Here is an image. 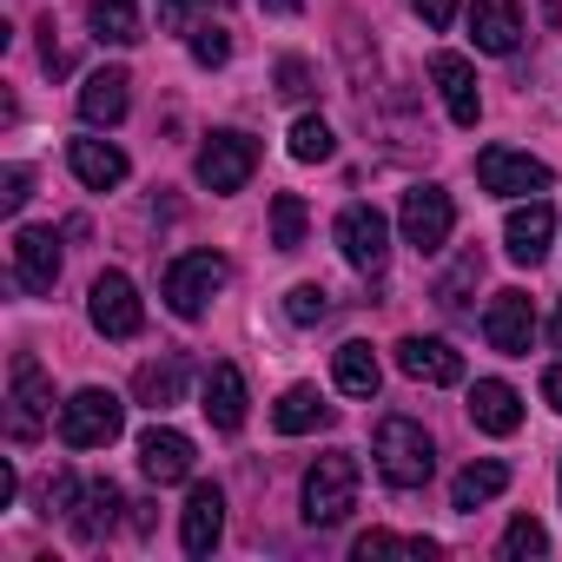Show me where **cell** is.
<instances>
[{"mask_svg":"<svg viewBox=\"0 0 562 562\" xmlns=\"http://www.w3.org/2000/svg\"><path fill=\"white\" fill-rule=\"evenodd\" d=\"M371 457H378V470H384L391 490H424L430 470H437V443H430V430L417 417H384Z\"/></svg>","mask_w":562,"mask_h":562,"instance_id":"cell-1","label":"cell"},{"mask_svg":"<svg viewBox=\"0 0 562 562\" xmlns=\"http://www.w3.org/2000/svg\"><path fill=\"white\" fill-rule=\"evenodd\" d=\"M54 430V384L41 371L34 351L14 358V378H8V437L14 443H41Z\"/></svg>","mask_w":562,"mask_h":562,"instance_id":"cell-2","label":"cell"},{"mask_svg":"<svg viewBox=\"0 0 562 562\" xmlns=\"http://www.w3.org/2000/svg\"><path fill=\"white\" fill-rule=\"evenodd\" d=\"M358 509V457L351 450H331L305 470V522L312 529H331Z\"/></svg>","mask_w":562,"mask_h":562,"instance_id":"cell-3","label":"cell"},{"mask_svg":"<svg viewBox=\"0 0 562 562\" xmlns=\"http://www.w3.org/2000/svg\"><path fill=\"white\" fill-rule=\"evenodd\" d=\"M120 424H126V404L113 391H100V384H87V391H74L60 404V443L67 450H106L120 437Z\"/></svg>","mask_w":562,"mask_h":562,"instance_id":"cell-4","label":"cell"},{"mask_svg":"<svg viewBox=\"0 0 562 562\" xmlns=\"http://www.w3.org/2000/svg\"><path fill=\"white\" fill-rule=\"evenodd\" d=\"M225 278H232V265L218 251L172 258V271H166V305H172V318H205V305L225 292Z\"/></svg>","mask_w":562,"mask_h":562,"instance_id":"cell-5","label":"cell"},{"mask_svg":"<svg viewBox=\"0 0 562 562\" xmlns=\"http://www.w3.org/2000/svg\"><path fill=\"white\" fill-rule=\"evenodd\" d=\"M549 179H555V172H549L542 159L516 153V146H483V153H476V186H483V192H496V199H522V192H529V199H542V192H549Z\"/></svg>","mask_w":562,"mask_h":562,"instance_id":"cell-6","label":"cell"},{"mask_svg":"<svg viewBox=\"0 0 562 562\" xmlns=\"http://www.w3.org/2000/svg\"><path fill=\"white\" fill-rule=\"evenodd\" d=\"M87 312H93V331L100 338H139V325H146V305H139V292H133L126 271H100L93 278Z\"/></svg>","mask_w":562,"mask_h":562,"instance_id":"cell-7","label":"cell"},{"mask_svg":"<svg viewBox=\"0 0 562 562\" xmlns=\"http://www.w3.org/2000/svg\"><path fill=\"white\" fill-rule=\"evenodd\" d=\"M251 172H258V139L251 133H212L199 146V186L205 192H245Z\"/></svg>","mask_w":562,"mask_h":562,"instance_id":"cell-8","label":"cell"},{"mask_svg":"<svg viewBox=\"0 0 562 562\" xmlns=\"http://www.w3.org/2000/svg\"><path fill=\"white\" fill-rule=\"evenodd\" d=\"M397 225H404V245H417V251L430 258V251H443V245H450L457 205H450V192H443V186H411V192H404Z\"/></svg>","mask_w":562,"mask_h":562,"instance_id":"cell-9","label":"cell"},{"mask_svg":"<svg viewBox=\"0 0 562 562\" xmlns=\"http://www.w3.org/2000/svg\"><path fill=\"white\" fill-rule=\"evenodd\" d=\"M338 251H345V265H358V271H384V258H391V225H384V212H378V205H345V212H338Z\"/></svg>","mask_w":562,"mask_h":562,"instance_id":"cell-10","label":"cell"},{"mask_svg":"<svg viewBox=\"0 0 562 562\" xmlns=\"http://www.w3.org/2000/svg\"><path fill=\"white\" fill-rule=\"evenodd\" d=\"M14 278L34 299H47L60 285V238H54V225H21L14 232Z\"/></svg>","mask_w":562,"mask_h":562,"instance_id":"cell-11","label":"cell"},{"mask_svg":"<svg viewBox=\"0 0 562 562\" xmlns=\"http://www.w3.org/2000/svg\"><path fill=\"white\" fill-rule=\"evenodd\" d=\"M483 338H490V351H503V358H529V338H536V305H529V292H496V299H490V318H483Z\"/></svg>","mask_w":562,"mask_h":562,"instance_id":"cell-12","label":"cell"},{"mask_svg":"<svg viewBox=\"0 0 562 562\" xmlns=\"http://www.w3.org/2000/svg\"><path fill=\"white\" fill-rule=\"evenodd\" d=\"M218 536H225V496H218V483H192V496H186V509H179V542H186V555H212Z\"/></svg>","mask_w":562,"mask_h":562,"instance_id":"cell-13","label":"cell"},{"mask_svg":"<svg viewBox=\"0 0 562 562\" xmlns=\"http://www.w3.org/2000/svg\"><path fill=\"white\" fill-rule=\"evenodd\" d=\"M549 238H555V205H549V199L516 205V212H509V225H503V251H509L516 265H542Z\"/></svg>","mask_w":562,"mask_h":562,"instance_id":"cell-14","label":"cell"},{"mask_svg":"<svg viewBox=\"0 0 562 562\" xmlns=\"http://www.w3.org/2000/svg\"><path fill=\"white\" fill-rule=\"evenodd\" d=\"M430 80H437V93H443V106H450V120H457V126H476V120H483L476 67H470L463 54H437V60H430Z\"/></svg>","mask_w":562,"mask_h":562,"instance_id":"cell-15","label":"cell"},{"mask_svg":"<svg viewBox=\"0 0 562 562\" xmlns=\"http://www.w3.org/2000/svg\"><path fill=\"white\" fill-rule=\"evenodd\" d=\"M126 106H133V74H126V67L87 74V87H80V120H87V126H120Z\"/></svg>","mask_w":562,"mask_h":562,"instance_id":"cell-16","label":"cell"},{"mask_svg":"<svg viewBox=\"0 0 562 562\" xmlns=\"http://www.w3.org/2000/svg\"><path fill=\"white\" fill-rule=\"evenodd\" d=\"M397 371L417 384H463V351L443 338H404L397 345Z\"/></svg>","mask_w":562,"mask_h":562,"instance_id":"cell-17","label":"cell"},{"mask_svg":"<svg viewBox=\"0 0 562 562\" xmlns=\"http://www.w3.org/2000/svg\"><path fill=\"white\" fill-rule=\"evenodd\" d=\"M139 470H146L153 483H186V476H192V437L153 424V430L139 437Z\"/></svg>","mask_w":562,"mask_h":562,"instance_id":"cell-18","label":"cell"},{"mask_svg":"<svg viewBox=\"0 0 562 562\" xmlns=\"http://www.w3.org/2000/svg\"><path fill=\"white\" fill-rule=\"evenodd\" d=\"M67 166H74V179H80L87 192H113V186H126V153L106 146V139H74V146H67Z\"/></svg>","mask_w":562,"mask_h":562,"instance_id":"cell-19","label":"cell"},{"mask_svg":"<svg viewBox=\"0 0 562 562\" xmlns=\"http://www.w3.org/2000/svg\"><path fill=\"white\" fill-rule=\"evenodd\" d=\"M245 404H251L245 397V371L238 364H212L205 371V417H212V430H225V437L245 430Z\"/></svg>","mask_w":562,"mask_h":562,"instance_id":"cell-20","label":"cell"},{"mask_svg":"<svg viewBox=\"0 0 562 562\" xmlns=\"http://www.w3.org/2000/svg\"><path fill=\"white\" fill-rule=\"evenodd\" d=\"M470 424L490 430V437H509V430L522 424V397H516L503 378H476V384H470Z\"/></svg>","mask_w":562,"mask_h":562,"instance_id":"cell-21","label":"cell"},{"mask_svg":"<svg viewBox=\"0 0 562 562\" xmlns=\"http://www.w3.org/2000/svg\"><path fill=\"white\" fill-rule=\"evenodd\" d=\"M470 41L483 54H516L522 47V14H516V0H476L470 8Z\"/></svg>","mask_w":562,"mask_h":562,"instance_id":"cell-22","label":"cell"},{"mask_svg":"<svg viewBox=\"0 0 562 562\" xmlns=\"http://www.w3.org/2000/svg\"><path fill=\"white\" fill-rule=\"evenodd\" d=\"M331 417H338V411H331V404H325V397H318L312 384H292L285 397H278V404H271V424H278V430H285V437H305V430H325Z\"/></svg>","mask_w":562,"mask_h":562,"instance_id":"cell-23","label":"cell"},{"mask_svg":"<svg viewBox=\"0 0 562 562\" xmlns=\"http://www.w3.org/2000/svg\"><path fill=\"white\" fill-rule=\"evenodd\" d=\"M331 371H338V391H345V397H378V384H384V371H378V351H371L364 338L338 345Z\"/></svg>","mask_w":562,"mask_h":562,"instance_id":"cell-24","label":"cell"},{"mask_svg":"<svg viewBox=\"0 0 562 562\" xmlns=\"http://www.w3.org/2000/svg\"><path fill=\"white\" fill-rule=\"evenodd\" d=\"M120 509H126V503H120V490H113L106 476H100V483H87V490H80V503H74V536H80V542H100V536L113 529V516H120Z\"/></svg>","mask_w":562,"mask_h":562,"instance_id":"cell-25","label":"cell"},{"mask_svg":"<svg viewBox=\"0 0 562 562\" xmlns=\"http://www.w3.org/2000/svg\"><path fill=\"white\" fill-rule=\"evenodd\" d=\"M503 490H509V463L483 457V463L457 470V483H450V509H476V503H490V496H503Z\"/></svg>","mask_w":562,"mask_h":562,"instance_id":"cell-26","label":"cell"},{"mask_svg":"<svg viewBox=\"0 0 562 562\" xmlns=\"http://www.w3.org/2000/svg\"><path fill=\"white\" fill-rule=\"evenodd\" d=\"M179 391H186V358L139 364V378H133V397H139L146 411H166V404H179Z\"/></svg>","mask_w":562,"mask_h":562,"instance_id":"cell-27","label":"cell"},{"mask_svg":"<svg viewBox=\"0 0 562 562\" xmlns=\"http://www.w3.org/2000/svg\"><path fill=\"white\" fill-rule=\"evenodd\" d=\"M87 21H93V34H100V41H113V47L146 41V27H139V8H133V0H87Z\"/></svg>","mask_w":562,"mask_h":562,"instance_id":"cell-28","label":"cell"},{"mask_svg":"<svg viewBox=\"0 0 562 562\" xmlns=\"http://www.w3.org/2000/svg\"><path fill=\"white\" fill-rule=\"evenodd\" d=\"M271 245L278 251H299L305 245V199L299 192H278L271 199Z\"/></svg>","mask_w":562,"mask_h":562,"instance_id":"cell-29","label":"cell"},{"mask_svg":"<svg viewBox=\"0 0 562 562\" xmlns=\"http://www.w3.org/2000/svg\"><path fill=\"white\" fill-rule=\"evenodd\" d=\"M285 139H292V159H299V166H325V159L338 153L331 126H325V120H312V113H305V120H299V126H292Z\"/></svg>","mask_w":562,"mask_h":562,"instance_id":"cell-30","label":"cell"},{"mask_svg":"<svg viewBox=\"0 0 562 562\" xmlns=\"http://www.w3.org/2000/svg\"><path fill=\"white\" fill-rule=\"evenodd\" d=\"M351 555H358V562H371V555H437V542H430V536H391V529H371V536H358Z\"/></svg>","mask_w":562,"mask_h":562,"instance_id":"cell-31","label":"cell"},{"mask_svg":"<svg viewBox=\"0 0 562 562\" xmlns=\"http://www.w3.org/2000/svg\"><path fill=\"white\" fill-rule=\"evenodd\" d=\"M476 278H483V251H463V258H457V271H450L443 285H437V305H443V312H463Z\"/></svg>","mask_w":562,"mask_h":562,"instance_id":"cell-32","label":"cell"},{"mask_svg":"<svg viewBox=\"0 0 562 562\" xmlns=\"http://www.w3.org/2000/svg\"><path fill=\"white\" fill-rule=\"evenodd\" d=\"M285 318L292 325H325L331 318V292L325 285H292L285 292Z\"/></svg>","mask_w":562,"mask_h":562,"instance_id":"cell-33","label":"cell"},{"mask_svg":"<svg viewBox=\"0 0 562 562\" xmlns=\"http://www.w3.org/2000/svg\"><path fill=\"white\" fill-rule=\"evenodd\" d=\"M542 549H549V536H542L536 516H516V522L503 529V555H509V562H529V555H542Z\"/></svg>","mask_w":562,"mask_h":562,"instance_id":"cell-34","label":"cell"},{"mask_svg":"<svg viewBox=\"0 0 562 562\" xmlns=\"http://www.w3.org/2000/svg\"><path fill=\"white\" fill-rule=\"evenodd\" d=\"M225 54H232V41H225V27H192V60L199 67H225Z\"/></svg>","mask_w":562,"mask_h":562,"instance_id":"cell-35","label":"cell"},{"mask_svg":"<svg viewBox=\"0 0 562 562\" xmlns=\"http://www.w3.org/2000/svg\"><path fill=\"white\" fill-rule=\"evenodd\" d=\"M278 93L285 100H312L318 87H312V67L305 60H278Z\"/></svg>","mask_w":562,"mask_h":562,"instance_id":"cell-36","label":"cell"},{"mask_svg":"<svg viewBox=\"0 0 562 562\" xmlns=\"http://www.w3.org/2000/svg\"><path fill=\"white\" fill-rule=\"evenodd\" d=\"M27 166H8V172H0V212H21L27 205Z\"/></svg>","mask_w":562,"mask_h":562,"instance_id":"cell-37","label":"cell"},{"mask_svg":"<svg viewBox=\"0 0 562 562\" xmlns=\"http://www.w3.org/2000/svg\"><path fill=\"white\" fill-rule=\"evenodd\" d=\"M411 8H417V21H424L430 34H443V27L457 21V0H411Z\"/></svg>","mask_w":562,"mask_h":562,"instance_id":"cell-38","label":"cell"},{"mask_svg":"<svg viewBox=\"0 0 562 562\" xmlns=\"http://www.w3.org/2000/svg\"><path fill=\"white\" fill-rule=\"evenodd\" d=\"M542 397H549V411H562V364L542 371Z\"/></svg>","mask_w":562,"mask_h":562,"instance_id":"cell-39","label":"cell"},{"mask_svg":"<svg viewBox=\"0 0 562 562\" xmlns=\"http://www.w3.org/2000/svg\"><path fill=\"white\" fill-rule=\"evenodd\" d=\"M192 8H199V0H159V14H166V21H172V27H179V21H186V14H192Z\"/></svg>","mask_w":562,"mask_h":562,"instance_id":"cell-40","label":"cell"},{"mask_svg":"<svg viewBox=\"0 0 562 562\" xmlns=\"http://www.w3.org/2000/svg\"><path fill=\"white\" fill-rule=\"evenodd\" d=\"M258 8H265V14H299L305 0H258Z\"/></svg>","mask_w":562,"mask_h":562,"instance_id":"cell-41","label":"cell"},{"mask_svg":"<svg viewBox=\"0 0 562 562\" xmlns=\"http://www.w3.org/2000/svg\"><path fill=\"white\" fill-rule=\"evenodd\" d=\"M549 345L562 351V305H555V318H549Z\"/></svg>","mask_w":562,"mask_h":562,"instance_id":"cell-42","label":"cell"}]
</instances>
